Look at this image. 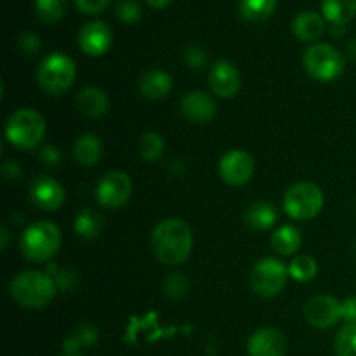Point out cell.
I'll return each instance as SVG.
<instances>
[{
	"instance_id": "cell-1",
	"label": "cell",
	"mask_w": 356,
	"mask_h": 356,
	"mask_svg": "<svg viewBox=\"0 0 356 356\" xmlns=\"http://www.w3.org/2000/svg\"><path fill=\"white\" fill-rule=\"evenodd\" d=\"M153 252L156 259L169 266H177L190 257L193 249V233L183 219H163L152 233Z\"/></svg>"
},
{
	"instance_id": "cell-2",
	"label": "cell",
	"mask_w": 356,
	"mask_h": 356,
	"mask_svg": "<svg viewBox=\"0 0 356 356\" xmlns=\"http://www.w3.org/2000/svg\"><path fill=\"white\" fill-rule=\"evenodd\" d=\"M54 278L42 271H23L10 282V296L17 305L30 309H40L56 298Z\"/></svg>"
},
{
	"instance_id": "cell-3",
	"label": "cell",
	"mask_w": 356,
	"mask_h": 356,
	"mask_svg": "<svg viewBox=\"0 0 356 356\" xmlns=\"http://www.w3.org/2000/svg\"><path fill=\"white\" fill-rule=\"evenodd\" d=\"M61 247V232L54 222L38 221L26 228L21 236V250L31 263H45L58 254Z\"/></svg>"
},
{
	"instance_id": "cell-4",
	"label": "cell",
	"mask_w": 356,
	"mask_h": 356,
	"mask_svg": "<svg viewBox=\"0 0 356 356\" xmlns=\"http://www.w3.org/2000/svg\"><path fill=\"white\" fill-rule=\"evenodd\" d=\"M45 136V120L37 110L21 108L14 111L6 125V138L19 149L37 148Z\"/></svg>"
},
{
	"instance_id": "cell-5",
	"label": "cell",
	"mask_w": 356,
	"mask_h": 356,
	"mask_svg": "<svg viewBox=\"0 0 356 356\" xmlns=\"http://www.w3.org/2000/svg\"><path fill=\"white\" fill-rule=\"evenodd\" d=\"M75 63L63 52H52L40 63L37 72L38 86L51 96L66 92L75 80Z\"/></svg>"
},
{
	"instance_id": "cell-6",
	"label": "cell",
	"mask_w": 356,
	"mask_h": 356,
	"mask_svg": "<svg viewBox=\"0 0 356 356\" xmlns=\"http://www.w3.org/2000/svg\"><path fill=\"white\" fill-rule=\"evenodd\" d=\"M302 65L306 72L318 82H332L344 72V58L329 44H315L306 49Z\"/></svg>"
},
{
	"instance_id": "cell-7",
	"label": "cell",
	"mask_w": 356,
	"mask_h": 356,
	"mask_svg": "<svg viewBox=\"0 0 356 356\" xmlns=\"http://www.w3.org/2000/svg\"><path fill=\"white\" fill-rule=\"evenodd\" d=\"M284 207L289 218L298 221H308L320 214L323 209V193L316 184L298 183L285 193Z\"/></svg>"
},
{
	"instance_id": "cell-8",
	"label": "cell",
	"mask_w": 356,
	"mask_h": 356,
	"mask_svg": "<svg viewBox=\"0 0 356 356\" xmlns=\"http://www.w3.org/2000/svg\"><path fill=\"white\" fill-rule=\"evenodd\" d=\"M289 268L275 257H264L254 264L250 271V287L261 298H275L285 287Z\"/></svg>"
},
{
	"instance_id": "cell-9",
	"label": "cell",
	"mask_w": 356,
	"mask_h": 356,
	"mask_svg": "<svg viewBox=\"0 0 356 356\" xmlns=\"http://www.w3.org/2000/svg\"><path fill=\"white\" fill-rule=\"evenodd\" d=\"M132 195L131 177L120 170H111L101 177L97 184L96 197L101 207L104 209H120L129 202Z\"/></svg>"
},
{
	"instance_id": "cell-10",
	"label": "cell",
	"mask_w": 356,
	"mask_h": 356,
	"mask_svg": "<svg viewBox=\"0 0 356 356\" xmlns=\"http://www.w3.org/2000/svg\"><path fill=\"white\" fill-rule=\"evenodd\" d=\"M305 316L315 329H329L343 318V302L332 296H315L305 306Z\"/></svg>"
},
{
	"instance_id": "cell-11",
	"label": "cell",
	"mask_w": 356,
	"mask_h": 356,
	"mask_svg": "<svg viewBox=\"0 0 356 356\" xmlns=\"http://www.w3.org/2000/svg\"><path fill=\"white\" fill-rule=\"evenodd\" d=\"M219 174L232 186H242L254 176V159L243 149H232L219 160Z\"/></svg>"
},
{
	"instance_id": "cell-12",
	"label": "cell",
	"mask_w": 356,
	"mask_h": 356,
	"mask_svg": "<svg viewBox=\"0 0 356 356\" xmlns=\"http://www.w3.org/2000/svg\"><path fill=\"white\" fill-rule=\"evenodd\" d=\"M249 356H285L287 353V337L273 327L256 330L247 343Z\"/></svg>"
},
{
	"instance_id": "cell-13",
	"label": "cell",
	"mask_w": 356,
	"mask_h": 356,
	"mask_svg": "<svg viewBox=\"0 0 356 356\" xmlns=\"http://www.w3.org/2000/svg\"><path fill=\"white\" fill-rule=\"evenodd\" d=\"M209 83H211V89L216 96L229 99L240 89V73L233 63L219 59L212 65L211 72H209Z\"/></svg>"
},
{
	"instance_id": "cell-14",
	"label": "cell",
	"mask_w": 356,
	"mask_h": 356,
	"mask_svg": "<svg viewBox=\"0 0 356 356\" xmlns=\"http://www.w3.org/2000/svg\"><path fill=\"white\" fill-rule=\"evenodd\" d=\"M111 40H113L111 28L103 21H90L79 33L80 49L92 58L103 56L111 47Z\"/></svg>"
},
{
	"instance_id": "cell-15",
	"label": "cell",
	"mask_w": 356,
	"mask_h": 356,
	"mask_svg": "<svg viewBox=\"0 0 356 356\" xmlns=\"http://www.w3.org/2000/svg\"><path fill=\"white\" fill-rule=\"evenodd\" d=\"M65 190L52 177H37L31 183L30 198L38 209L45 212H54L65 204Z\"/></svg>"
},
{
	"instance_id": "cell-16",
	"label": "cell",
	"mask_w": 356,
	"mask_h": 356,
	"mask_svg": "<svg viewBox=\"0 0 356 356\" xmlns=\"http://www.w3.org/2000/svg\"><path fill=\"white\" fill-rule=\"evenodd\" d=\"M216 103L204 90L188 92L181 101V113L193 124H207L216 117Z\"/></svg>"
},
{
	"instance_id": "cell-17",
	"label": "cell",
	"mask_w": 356,
	"mask_h": 356,
	"mask_svg": "<svg viewBox=\"0 0 356 356\" xmlns=\"http://www.w3.org/2000/svg\"><path fill=\"white\" fill-rule=\"evenodd\" d=\"M292 31L301 42H315L325 31V19L313 10H305L296 16L292 23Z\"/></svg>"
},
{
	"instance_id": "cell-18",
	"label": "cell",
	"mask_w": 356,
	"mask_h": 356,
	"mask_svg": "<svg viewBox=\"0 0 356 356\" xmlns=\"http://www.w3.org/2000/svg\"><path fill=\"white\" fill-rule=\"evenodd\" d=\"M139 90L148 99L160 101L169 96V92L172 90V79L169 73L162 72V70H149L139 80Z\"/></svg>"
},
{
	"instance_id": "cell-19",
	"label": "cell",
	"mask_w": 356,
	"mask_h": 356,
	"mask_svg": "<svg viewBox=\"0 0 356 356\" xmlns=\"http://www.w3.org/2000/svg\"><path fill=\"white\" fill-rule=\"evenodd\" d=\"M108 96L97 87H86L76 96V108L87 117H101L108 111Z\"/></svg>"
},
{
	"instance_id": "cell-20",
	"label": "cell",
	"mask_w": 356,
	"mask_h": 356,
	"mask_svg": "<svg viewBox=\"0 0 356 356\" xmlns=\"http://www.w3.org/2000/svg\"><path fill=\"white\" fill-rule=\"evenodd\" d=\"M73 155L80 165L92 167L94 163L99 162L101 155H103V143L94 134L80 136L73 146Z\"/></svg>"
},
{
	"instance_id": "cell-21",
	"label": "cell",
	"mask_w": 356,
	"mask_h": 356,
	"mask_svg": "<svg viewBox=\"0 0 356 356\" xmlns=\"http://www.w3.org/2000/svg\"><path fill=\"white\" fill-rule=\"evenodd\" d=\"M278 212L275 209L273 204L270 202H257L252 207H249V211L245 212V222L249 228L256 229V232H264V229H270L271 226L277 222Z\"/></svg>"
},
{
	"instance_id": "cell-22",
	"label": "cell",
	"mask_w": 356,
	"mask_h": 356,
	"mask_svg": "<svg viewBox=\"0 0 356 356\" xmlns=\"http://www.w3.org/2000/svg\"><path fill=\"white\" fill-rule=\"evenodd\" d=\"M322 13L332 24H346L356 16V0H322Z\"/></svg>"
},
{
	"instance_id": "cell-23",
	"label": "cell",
	"mask_w": 356,
	"mask_h": 356,
	"mask_svg": "<svg viewBox=\"0 0 356 356\" xmlns=\"http://www.w3.org/2000/svg\"><path fill=\"white\" fill-rule=\"evenodd\" d=\"M301 233H299V229L296 226L291 225L280 226L275 232L273 238H271V245L282 256H292V254L298 252L299 247H301Z\"/></svg>"
},
{
	"instance_id": "cell-24",
	"label": "cell",
	"mask_w": 356,
	"mask_h": 356,
	"mask_svg": "<svg viewBox=\"0 0 356 356\" xmlns=\"http://www.w3.org/2000/svg\"><path fill=\"white\" fill-rule=\"evenodd\" d=\"M103 216L94 212L92 209H83V211L79 212V216L75 219L76 235L86 240H96L103 233Z\"/></svg>"
},
{
	"instance_id": "cell-25",
	"label": "cell",
	"mask_w": 356,
	"mask_h": 356,
	"mask_svg": "<svg viewBox=\"0 0 356 356\" xmlns=\"http://www.w3.org/2000/svg\"><path fill=\"white\" fill-rule=\"evenodd\" d=\"M277 9V0H240L238 10L247 21H264Z\"/></svg>"
},
{
	"instance_id": "cell-26",
	"label": "cell",
	"mask_w": 356,
	"mask_h": 356,
	"mask_svg": "<svg viewBox=\"0 0 356 356\" xmlns=\"http://www.w3.org/2000/svg\"><path fill=\"white\" fill-rule=\"evenodd\" d=\"M316 273H318V264L312 256H298L289 264V275L301 284L312 282Z\"/></svg>"
},
{
	"instance_id": "cell-27",
	"label": "cell",
	"mask_w": 356,
	"mask_h": 356,
	"mask_svg": "<svg viewBox=\"0 0 356 356\" xmlns=\"http://www.w3.org/2000/svg\"><path fill=\"white\" fill-rule=\"evenodd\" d=\"M165 143L159 132H146L139 141V155L146 162H156L163 155Z\"/></svg>"
},
{
	"instance_id": "cell-28",
	"label": "cell",
	"mask_w": 356,
	"mask_h": 356,
	"mask_svg": "<svg viewBox=\"0 0 356 356\" xmlns=\"http://www.w3.org/2000/svg\"><path fill=\"white\" fill-rule=\"evenodd\" d=\"M35 10L44 23H58L66 13V0H35Z\"/></svg>"
},
{
	"instance_id": "cell-29",
	"label": "cell",
	"mask_w": 356,
	"mask_h": 356,
	"mask_svg": "<svg viewBox=\"0 0 356 356\" xmlns=\"http://www.w3.org/2000/svg\"><path fill=\"white\" fill-rule=\"evenodd\" d=\"M337 356H356V323H346L336 337Z\"/></svg>"
},
{
	"instance_id": "cell-30",
	"label": "cell",
	"mask_w": 356,
	"mask_h": 356,
	"mask_svg": "<svg viewBox=\"0 0 356 356\" xmlns=\"http://www.w3.org/2000/svg\"><path fill=\"white\" fill-rule=\"evenodd\" d=\"M163 291H165V296H169L170 299H183L188 294V291H190V284H188V280L183 275L174 273L165 280Z\"/></svg>"
},
{
	"instance_id": "cell-31",
	"label": "cell",
	"mask_w": 356,
	"mask_h": 356,
	"mask_svg": "<svg viewBox=\"0 0 356 356\" xmlns=\"http://www.w3.org/2000/svg\"><path fill=\"white\" fill-rule=\"evenodd\" d=\"M115 13L124 23H136L141 17V6L138 0H118Z\"/></svg>"
},
{
	"instance_id": "cell-32",
	"label": "cell",
	"mask_w": 356,
	"mask_h": 356,
	"mask_svg": "<svg viewBox=\"0 0 356 356\" xmlns=\"http://www.w3.org/2000/svg\"><path fill=\"white\" fill-rule=\"evenodd\" d=\"M49 271H54V273L51 275L52 278H54L56 285H58L59 291L63 292H72L73 289L76 287V275L73 273V271L70 270H58V268L51 266V270Z\"/></svg>"
},
{
	"instance_id": "cell-33",
	"label": "cell",
	"mask_w": 356,
	"mask_h": 356,
	"mask_svg": "<svg viewBox=\"0 0 356 356\" xmlns=\"http://www.w3.org/2000/svg\"><path fill=\"white\" fill-rule=\"evenodd\" d=\"M183 58H184V63L193 70L202 68V66L207 63V56H205V51L200 47V45H190V47H186Z\"/></svg>"
},
{
	"instance_id": "cell-34",
	"label": "cell",
	"mask_w": 356,
	"mask_h": 356,
	"mask_svg": "<svg viewBox=\"0 0 356 356\" xmlns=\"http://www.w3.org/2000/svg\"><path fill=\"white\" fill-rule=\"evenodd\" d=\"M17 45H19V51L24 56H35L40 51V38L35 33H31V31H26V33H23L19 37Z\"/></svg>"
},
{
	"instance_id": "cell-35",
	"label": "cell",
	"mask_w": 356,
	"mask_h": 356,
	"mask_svg": "<svg viewBox=\"0 0 356 356\" xmlns=\"http://www.w3.org/2000/svg\"><path fill=\"white\" fill-rule=\"evenodd\" d=\"M110 2L111 0H75V6L86 14H97L103 13L110 6Z\"/></svg>"
},
{
	"instance_id": "cell-36",
	"label": "cell",
	"mask_w": 356,
	"mask_h": 356,
	"mask_svg": "<svg viewBox=\"0 0 356 356\" xmlns=\"http://www.w3.org/2000/svg\"><path fill=\"white\" fill-rule=\"evenodd\" d=\"M73 337L79 341L80 346H92V344L97 341V330L94 329L92 325H82L76 329L75 336Z\"/></svg>"
},
{
	"instance_id": "cell-37",
	"label": "cell",
	"mask_w": 356,
	"mask_h": 356,
	"mask_svg": "<svg viewBox=\"0 0 356 356\" xmlns=\"http://www.w3.org/2000/svg\"><path fill=\"white\" fill-rule=\"evenodd\" d=\"M40 160L45 163L47 167H58L61 163V152L54 146H47L40 152Z\"/></svg>"
},
{
	"instance_id": "cell-38",
	"label": "cell",
	"mask_w": 356,
	"mask_h": 356,
	"mask_svg": "<svg viewBox=\"0 0 356 356\" xmlns=\"http://www.w3.org/2000/svg\"><path fill=\"white\" fill-rule=\"evenodd\" d=\"M343 320L356 323V298H350L343 302Z\"/></svg>"
},
{
	"instance_id": "cell-39",
	"label": "cell",
	"mask_w": 356,
	"mask_h": 356,
	"mask_svg": "<svg viewBox=\"0 0 356 356\" xmlns=\"http://www.w3.org/2000/svg\"><path fill=\"white\" fill-rule=\"evenodd\" d=\"M3 176H6L9 181H16L17 177L21 176V170L19 167H17V163H13V162L3 163Z\"/></svg>"
},
{
	"instance_id": "cell-40",
	"label": "cell",
	"mask_w": 356,
	"mask_h": 356,
	"mask_svg": "<svg viewBox=\"0 0 356 356\" xmlns=\"http://www.w3.org/2000/svg\"><path fill=\"white\" fill-rule=\"evenodd\" d=\"M170 2H172V0H146V3L152 6L153 9H163V7L169 6Z\"/></svg>"
},
{
	"instance_id": "cell-41",
	"label": "cell",
	"mask_w": 356,
	"mask_h": 356,
	"mask_svg": "<svg viewBox=\"0 0 356 356\" xmlns=\"http://www.w3.org/2000/svg\"><path fill=\"white\" fill-rule=\"evenodd\" d=\"M343 31H344V24H332V26H330V33L336 35V37H341Z\"/></svg>"
},
{
	"instance_id": "cell-42",
	"label": "cell",
	"mask_w": 356,
	"mask_h": 356,
	"mask_svg": "<svg viewBox=\"0 0 356 356\" xmlns=\"http://www.w3.org/2000/svg\"><path fill=\"white\" fill-rule=\"evenodd\" d=\"M7 242H9V232L7 228H2V249H6Z\"/></svg>"
},
{
	"instance_id": "cell-43",
	"label": "cell",
	"mask_w": 356,
	"mask_h": 356,
	"mask_svg": "<svg viewBox=\"0 0 356 356\" xmlns=\"http://www.w3.org/2000/svg\"><path fill=\"white\" fill-rule=\"evenodd\" d=\"M350 56L353 59H356V40L351 42V44H350Z\"/></svg>"
},
{
	"instance_id": "cell-44",
	"label": "cell",
	"mask_w": 356,
	"mask_h": 356,
	"mask_svg": "<svg viewBox=\"0 0 356 356\" xmlns=\"http://www.w3.org/2000/svg\"><path fill=\"white\" fill-rule=\"evenodd\" d=\"M65 356H79V355H65Z\"/></svg>"
}]
</instances>
